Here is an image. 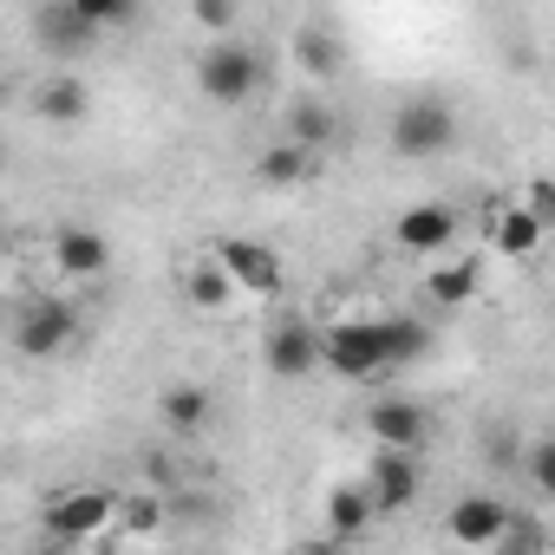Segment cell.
I'll use <instances>...</instances> for the list:
<instances>
[{"mask_svg":"<svg viewBox=\"0 0 555 555\" xmlns=\"http://www.w3.org/2000/svg\"><path fill=\"white\" fill-rule=\"evenodd\" d=\"M321 366H334L340 379H379L392 366L386 347V321H340L321 334Z\"/></svg>","mask_w":555,"mask_h":555,"instance_id":"1","label":"cell"},{"mask_svg":"<svg viewBox=\"0 0 555 555\" xmlns=\"http://www.w3.org/2000/svg\"><path fill=\"white\" fill-rule=\"evenodd\" d=\"M196 86H203L209 105H248L255 86H261V60H255V47H242V40H216V47H203V60H196Z\"/></svg>","mask_w":555,"mask_h":555,"instance_id":"2","label":"cell"},{"mask_svg":"<svg viewBox=\"0 0 555 555\" xmlns=\"http://www.w3.org/2000/svg\"><path fill=\"white\" fill-rule=\"evenodd\" d=\"M457 144V112L444 99H405L392 112V151L399 157H444Z\"/></svg>","mask_w":555,"mask_h":555,"instance_id":"3","label":"cell"},{"mask_svg":"<svg viewBox=\"0 0 555 555\" xmlns=\"http://www.w3.org/2000/svg\"><path fill=\"white\" fill-rule=\"evenodd\" d=\"M112 516H118V496L112 490H99V483L60 490V496H47V542H60V548L92 542V535H105Z\"/></svg>","mask_w":555,"mask_h":555,"instance_id":"4","label":"cell"},{"mask_svg":"<svg viewBox=\"0 0 555 555\" xmlns=\"http://www.w3.org/2000/svg\"><path fill=\"white\" fill-rule=\"evenodd\" d=\"M73 340H79V308L60 301V295H34V301L21 308V321H14V347H21L27 360H53V353H66Z\"/></svg>","mask_w":555,"mask_h":555,"instance_id":"5","label":"cell"},{"mask_svg":"<svg viewBox=\"0 0 555 555\" xmlns=\"http://www.w3.org/2000/svg\"><path fill=\"white\" fill-rule=\"evenodd\" d=\"M216 261H222V274L235 282V295H282V282H288V268H282V255H274L268 242H248V235H222L216 242Z\"/></svg>","mask_w":555,"mask_h":555,"instance_id":"6","label":"cell"},{"mask_svg":"<svg viewBox=\"0 0 555 555\" xmlns=\"http://www.w3.org/2000/svg\"><path fill=\"white\" fill-rule=\"evenodd\" d=\"M366 496H373V516H399L418 503V451H392L379 444L373 464H366Z\"/></svg>","mask_w":555,"mask_h":555,"instance_id":"7","label":"cell"},{"mask_svg":"<svg viewBox=\"0 0 555 555\" xmlns=\"http://www.w3.org/2000/svg\"><path fill=\"white\" fill-rule=\"evenodd\" d=\"M261 360H268L274 379H308L321 366V327H308L301 314L295 321H274L268 340H261Z\"/></svg>","mask_w":555,"mask_h":555,"instance_id":"8","label":"cell"},{"mask_svg":"<svg viewBox=\"0 0 555 555\" xmlns=\"http://www.w3.org/2000/svg\"><path fill=\"white\" fill-rule=\"evenodd\" d=\"M366 431H373V444L425 451V438H431V412H425L418 399H373V405H366Z\"/></svg>","mask_w":555,"mask_h":555,"instance_id":"9","label":"cell"},{"mask_svg":"<svg viewBox=\"0 0 555 555\" xmlns=\"http://www.w3.org/2000/svg\"><path fill=\"white\" fill-rule=\"evenodd\" d=\"M457 209L451 203H418V209H405L399 222H392V242L405 248V255H444L451 242H457Z\"/></svg>","mask_w":555,"mask_h":555,"instance_id":"10","label":"cell"},{"mask_svg":"<svg viewBox=\"0 0 555 555\" xmlns=\"http://www.w3.org/2000/svg\"><path fill=\"white\" fill-rule=\"evenodd\" d=\"M34 34H40V47H47L53 60H79V53L99 40V27L73 8V0H47V8L34 14Z\"/></svg>","mask_w":555,"mask_h":555,"instance_id":"11","label":"cell"},{"mask_svg":"<svg viewBox=\"0 0 555 555\" xmlns=\"http://www.w3.org/2000/svg\"><path fill=\"white\" fill-rule=\"evenodd\" d=\"M503 516H509V503L477 490V496L451 503V522H444V535H451L457 548H496V529H503Z\"/></svg>","mask_w":555,"mask_h":555,"instance_id":"12","label":"cell"},{"mask_svg":"<svg viewBox=\"0 0 555 555\" xmlns=\"http://www.w3.org/2000/svg\"><path fill=\"white\" fill-rule=\"evenodd\" d=\"M53 261H60V274H73V282H92V274L112 268V242L99 229H86V222H66L53 235Z\"/></svg>","mask_w":555,"mask_h":555,"instance_id":"13","label":"cell"},{"mask_svg":"<svg viewBox=\"0 0 555 555\" xmlns=\"http://www.w3.org/2000/svg\"><path fill=\"white\" fill-rule=\"evenodd\" d=\"M34 112H40L47 125H86L92 92H86V79H79V73H60V79H47V86L34 92Z\"/></svg>","mask_w":555,"mask_h":555,"instance_id":"14","label":"cell"},{"mask_svg":"<svg viewBox=\"0 0 555 555\" xmlns=\"http://www.w3.org/2000/svg\"><path fill=\"white\" fill-rule=\"evenodd\" d=\"M288 144H301L308 157L327 151V144H340V118H334V105H321V99H295V105H288Z\"/></svg>","mask_w":555,"mask_h":555,"instance_id":"15","label":"cell"},{"mask_svg":"<svg viewBox=\"0 0 555 555\" xmlns=\"http://www.w3.org/2000/svg\"><path fill=\"white\" fill-rule=\"evenodd\" d=\"M542 235H548V229H542L522 203H516V209H496V222H490V248H496L503 261H529V255L542 248Z\"/></svg>","mask_w":555,"mask_h":555,"instance_id":"16","label":"cell"},{"mask_svg":"<svg viewBox=\"0 0 555 555\" xmlns=\"http://www.w3.org/2000/svg\"><path fill=\"white\" fill-rule=\"evenodd\" d=\"M183 301H190V308H203V314H222V308L235 301V282L222 274V261H216V255L183 268Z\"/></svg>","mask_w":555,"mask_h":555,"instance_id":"17","label":"cell"},{"mask_svg":"<svg viewBox=\"0 0 555 555\" xmlns=\"http://www.w3.org/2000/svg\"><path fill=\"white\" fill-rule=\"evenodd\" d=\"M477 282H483V268H477V255H457V261L431 268V282H425V295H431L438 308H464V301L477 295Z\"/></svg>","mask_w":555,"mask_h":555,"instance_id":"18","label":"cell"},{"mask_svg":"<svg viewBox=\"0 0 555 555\" xmlns=\"http://www.w3.org/2000/svg\"><path fill=\"white\" fill-rule=\"evenodd\" d=\"M295 66H301L308 79H334V73L347 66V53H340V40H334L327 27H301V34H295Z\"/></svg>","mask_w":555,"mask_h":555,"instance_id":"19","label":"cell"},{"mask_svg":"<svg viewBox=\"0 0 555 555\" xmlns=\"http://www.w3.org/2000/svg\"><path fill=\"white\" fill-rule=\"evenodd\" d=\"M164 425L170 431H203L209 425V386H190V379H177V386H164Z\"/></svg>","mask_w":555,"mask_h":555,"instance_id":"20","label":"cell"},{"mask_svg":"<svg viewBox=\"0 0 555 555\" xmlns=\"http://www.w3.org/2000/svg\"><path fill=\"white\" fill-rule=\"evenodd\" d=\"M327 522H334L340 542L366 535V522H373V496H366V483H340V490L327 496Z\"/></svg>","mask_w":555,"mask_h":555,"instance_id":"21","label":"cell"},{"mask_svg":"<svg viewBox=\"0 0 555 555\" xmlns=\"http://www.w3.org/2000/svg\"><path fill=\"white\" fill-rule=\"evenodd\" d=\"M255 177H261L268 190H295V183L308 177V151L288 144V138H282V144H268V151L255 157Z\"/></svg>","mask_w":555,"mask_h":555,"instance_id":"22","label":"cell"},{"mask_svg":"<svg viewBox=\"0 0 555 555\" xmlns=\"http://www.w3.org/2000/svg\"><path fill=\"white\" fill-rule=\"evenodd\" d=\"M386 347H392V366H405V360H418L431 347V327L412 321V314H399V321H386Z\"/></svg>","mask_w":555,"mask_h":555,"instance_id":"23","label":"cell"},{"mask_svg":"<svg viewBox=\"0 0 555 555\" xmlns=\"http://www.w3.org/2000/svg\"><path fill=\"white\" fill-rule=\"evenodd\" d=\"M190 21H196L203 34H235L242 0H190Z\"/></svg>","mask_w":555,"mask_h":555,"instance_id":"24","label":"cell"},{"mask_svg":"<svg viewBox=\"0 0 555 555\" xmlns=\"http://www.w3.org/2000/svg\"><path fill=\"white\" fill-rule=\"evenodd\" d=\"M118 516H125L131 535H151V529L164 522V496H151V490H144V496H118Z\"/></svg>","mask_w":555,"mask_h":555,"instance_id":"25","label":"cell"},{"mask_svg":"<svg viewBox=\"0 0 555 555\" xmlns=\"http://www.w3.org/2000/svg\"><path fill=\"white\" fill-rule=\"evenodd\" d=\"M73 8H79L92 27H131V21H138V0H73Z\"/></svg>","mask_w":555,"mask_h":555,"instance_id":"26","label":"cell"},{"mask_svg":"<svg viewBox=\"0 0 555 555\" xmlns=\"http://www.w3.org/2000/svg\"><path fill=\"white\" fill-rule=\"evenodd\" d=\"M522 209L548 229V222H555V183H548V177H529V183H522Z\"/></svg>","mask_w":555,"mask_h":555,"instance_id":"27","label":"cell"},{"mask_svg":"<svg viewBox=\"0 0 555 555\" xmlns=\"http://www.w3.org/2000/svg\"><path fill=\"white\" fill-rule=\"evenodd\" d=\"M529 477H535V490H542V496H555V444H548V438H535V444H529Z\"/></svg>","mask_w":555,"mask_h":555,"instance_id":"28","label":"cell"},{"mask_svg":"<svg viewBox=\"0 0 555 555\" xmlns=\"http://www.w3.org/2000/svg\"><path fill=\"white\" fill-rule=\"evenodd\" d=\"M0 99H8V86H0Z\"/></svg>","mask_w":555,"mask_h":555,"instance_id":"29","label":"cell"}]
</instances>
